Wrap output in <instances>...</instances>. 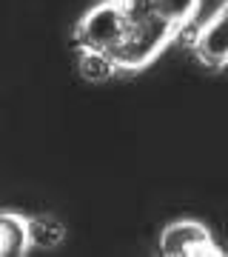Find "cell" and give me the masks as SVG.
I'll list each match as a JSON object with an SVG mask.
<instances>
[{
  "label": "cell",
  "mask_w": 228,
  "mask_h": 257,
  "mask_svg": "<svg viewBox=\"0 0 228 257\" xmlns=\"http://www.w3.org/2000/svg\"><path fill=\"white\" fill-rule=\"evenodd\" d=\"M177 35V29L168 26L163 18H157V15H148L143 20H134V23H128V32H126V40L120 43L111 57H114V63L117 69H128V72H134V69H143L154 60L163 46Z\"/></svg>",
  "instance_id": "obj_1"
},
{
  "label": "cell",
  "mask_w": 228,
  "mask_h": 257,
  "mask_svg": "<svg viewBox=\"0 0 228 257\" xmlns=\"http://www.w3.org/2000/svg\"><path fill=\"white\" fill-rule=\"evenodd\" d=\"M128 18L117 0H106L86 15L74 29V46L80 52H114L126 40Z\"/></svg>",
  "instance_id": "obj_2"
},
{
  "label": "cell",
  "mask_w": 228,
  "mask_h": 257,
  "mask_svg": "<svg viewBox=\"0 0 228 257\" xmlns=\"http://www.w3.org/2000/svg\"><path fill=\"white\" fill-rule=\"evenodd\" d=\"M160 254L165 257H219L222 248L214 243L211 231L202 223L177 220L160 234Z\"/></svg>",
  "instance_id": "obj_3"
},
{
  "label": "cell",
  "mask_w": 228,
  "mask_h": 257,
  "mask_svg": "<svg viewBox=\"0 0 228 257\" xmlns=\"http://www.w3.org/2000/svg\"><path fill=\"white\" fill-rule=\"evenodd\" d=\"M194 52L202 66L225 69L228 66V0L211 15L194 37Z\"/></svg>",
  "instance_id": "obj_4"
},
{
  "label": "cell",
  "mask_w": 228,
  "mask_h": 257,
  "mask_svg": "<svg viewBox=\"0 0 228 257\" xmlns=\"http://www.w3.org/2000/svg\"><path fill=\"white\" fill-rule=\"evenodd\" d=\"M151 9L168 26L182 29L185 23H191L194 15L200 12V0H151Z\"/></svg>",
  "instance_id": "obj_5"
},
{
  "label": "cell",
  "mask_w": 228,
  "mask_h": 257,
  "mask_svg": "<svg viewBox=\"0 0 228 257\" xmlns=\"http://www.w3.org/2000/svg\"><path fill=\"white\" fill-rule=\"evenodd\" d=\"M0 234H3V254H23V248L32 243L29 240V220L18 214H0Z\"/></svg>",
  "instance_id": "obj_6"
},
{
  "label": "cell",
  "mask_w": 228,
  "mask_h": 257,
  "mask_svg": "<svg viewBox=\"0 0 228 257\" xmlns=\"http://www.w3.org/2000/svg\"><path fill=\"white\" fill-rule=\"evenodd\" d=\"M117 72V63L109 52H80V74L89 83H103Z\"/></svg>",
  "instance_id": "obj_7"
},
{
  "label": "cell",
  "mask_w": 228,
  "mask_h": 257,
  "mask_svg": "<svg viewBox=\"0 0 228 257\" xmlns=\"http://www.w3.org/2000/svg\"><path fill=\"white\" fill-rule=\"evenodd\" d=\"M29 240L35 243V246H55L63 240V226L52 217H35V220H29Z\"/></svg>",
  "instance_id": "obj_8"
},
{
  "label": "cell",
  "mask_w": 228,
  "mask_h": 257,
  "mask_svg": "<svg viewBox=\"0 0 228 257\" xmlns=\"http://www.w3.org/2000/svg\"><path fill=\"white\" fill-rule=\"evenodd\" d=\"M117 3L123 6L128 23H134V20H143V18H148V15H154V9H151V0H117Z\"/></svg>",
  "instance_id": "obj_9"
},
{
  "label": "cell",
  "mask_w": 228,
  "mask_h": 257,
  "mask_svg": "<svg viewBox=\"0 0 228 257\" xmlns=\"http://www.w3.org/2000/svg\"><path fill=\"white\" fill-rule=\"evenodd\" d=\"M0 254H3V234H0Z\"/></svg>",
  "instance_id": "obj_10"
}]
</instances>
